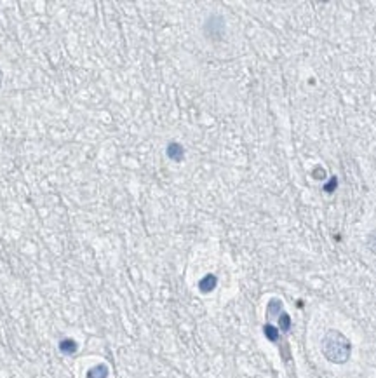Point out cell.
Wrapping results in <instances>:
<instances>
[{"label": "cell", "instance_id": "1", "mask_svg": "<svg viewBox=\"0 0 376 378\" xmlns=\"http://www.w3.org/2000/svg\"><path fill=\"white\" fill-rule=\"evenodd\" d=\"M320 348H322L324 357L333 364H345L350 359V354H352V344L338 330L326 331Z\"/></svg>", "mask_w": 376, "mask_h": 378}, {"label": "cell", "instance_id": "2", "mask_svg": "<svg viewBox=\"0 0 376 378\" xmlns=\"http://www.w3.org/2000/svg\"><path fill=\"white\" fill-rule=\"evenodd\" d=\"M284 312V304H282V300L279 298H272L267 305V317L272 319V317H279V315Z\"/></svg>", "mask_w": 376, "mask_h": 378}, {"label": "cell", "instance_id": "3", "mask_svg": "<svg viewBox=\"0 0 376 378\" xmlns=\"http://www.w3.org/2000/svg\"><path fill=\"white\" fill-rule=\"evenodd\" d=\"M199 288H200V291L202 293H209V291H213V289L216 288V277L215 275H206L202 279V281L199 282Z\"/></svg>", "mask_w": 376, "mask_h": 378}, {"label": "cell", "instance_id": "4", "mask_svg": "<svg viewBox=\"0 0 376 378\" xmlns=\"http://www.w3.org/2000/svg\"><path fill=\"white\" fill-rule=\"evenodd\" d=\"M167 155L171 159H174V161H180L183 157V148L180 145H176V143H173V145L167 146Z\"/></svg>", "mask_w": 376, "mask_h": 378}, {"label": "cell", "instance_id": "5", "mask_svg": "<svg viewBox=\"0 0 376 378\" xmlns=\"http://www.w3.org/2000/svg\"><path fill=\"white\" fill-rule=\"evenodd\" d=\"M289 328H291V317L286 312H282V314L279 315V330L286 333V331H289Z\"/></svg>", "mask_w": 376, "mask_h": 378}, {"label": "cell", "instance_id": "6", "mask_svg": "<svg viewBox=\"0 0 376 378\" xmlns=\"http://www.w3.org/2000/svg\"><path fill=\"white\" fill-rule=\"evenodd\" d=\"M108 377V368L106 366H96L89 371V378H106Z\"/></svg>", "mask_w": 376, "mask_h": 378}, {"label": "cell", "instance_id": "7", "mask_svg": "<svg viewBox=\"0 0 376 378\" xmlns=\"http://www.w3.org/2000/svg\"><path fill=\"white\" fill-rule=\"evenodd\" d=\"M263 333H265V337H267L270 342H277L279 340V330H277V328H274L272 324H265Z\"/></svg>", "mask_w": 376, "mask_h": 378}, {"label": "cell", "instance_id": "8", "mask_svg": "<svg viewBox=\"0 0 376 378\" xmlns=\"http://www.w3.org/2000/svg\"><path fill=\"white\" fill-rule=\"evenodd\" d=\"M369 247L373 249V253H376V230L371 234V237H369Z\"/></svg>", "mask_w": 376, "mask_h": 378}, {"label": "cell", "instance_id": "9", "mask_svg": "<svg viewBox=\"0 0 376 378\" xmlns=\"http://www.w3.org/2000/svg\"><path fill=\"white\" fill-rule=\"evenodd\" d=\"M335 185H336V178H333L331 183L326 185V188H324V190H326V192H333V187H335Z\"/></svg>", "mask_w": 376, "mask_h": 378}]
</instances>
